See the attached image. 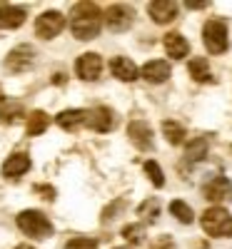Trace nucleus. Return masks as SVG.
Instances as JSON below:
<instances>
[{
    "mask_svg": "<svg viewBox=\"0 0 232 249\" xmlns=\"http://www.w3.org/2000/svg\"><path fill=\"white\" fill-rule=\"evenodd\" d=\"M102 28V13L97 3H75L70 8V30L77 40L88 43V40L97 37Z\"/></svg>",
    "mask_w": 232,
    "mask_h": 249,
    "instance_id": "nucleus-1",
    "label": "nucleus"
},
{
    "mask_svg": "<svg viewBox=\"0 0 232 249\" xmlns=\"http://www.w3.org/2000/svg\"><path fill=\"white\" fill-rule=\"evenodd\" d=\"M15 224H18V230L23 234H28L30 239H38V242L53 237V232H55L53 222L43 212H38V210H23L15 217Z\"/></svg>",
    "mask_w": 232,
    "mask_h": 249,
    "instance_id": "nucleus-2",
    "label": "nucleus"
},
{
    "mask_svg": "<svg viewBox=\"0 0 232 249\" xmlns=\"http://www.w3.org/2000/svg\"><path fill=\"white\" fill-rule=\"evenodd\" d=\"M202 230L210 237H232V214L225 207H210L202 212Z\"/></svg>",
    "mask_w": 232,
    "mask_h": 249,
    "instance_id": "nucleus-3",
    "label": "nucleus"
},
{
    "mask_svg": "<svg viewBox=\"0 0 232 249\" xmlns=\"http://www.w3.org/2000/svg\"><path fill=\"white\" fill-rule=\"evenodd\" d=\"M65 25H68V20L60 10H45L35 18V35L40 40H53L65 30Z\"/></svg>",
    "mask_w": 232,
    "mask_h": 249,
    "instance_id": "nucleus-4",
    "label": "nucleus"
},
{
    "mask_svg": "<svg viewBox=\"0 0 232 249\" xmlns=\"http://www.w3.org/2000/svg\"><path fill=\"white\" fill-rule=\"evenodd\" d=\"M202 40H205V48L213 53V55H222L227 53V25L222 20H207L205 28H202Z\"/></svg>",
    "mask_w": 232,
    "mask_h": 249,
    "instance_id": "nucleus-5",
    "label": "nucleus"
},
{
    "mask_svg": "<svg viewBox=\"0 0 232 249\" xmlns=\"http://www.w3.org/2000/svg\"><path fill=\"white\" fill-rule=\"evenodd\" d=\"M102 18H105L108 30L125 33V30L133 25V20H135V8L133 5H125V3H113L108 10L102 13Z\"/></svg>",
    "mask_w": 232,
    "mask_h": 249,
    "instance_id": "nucleus-6",
    "label": "nucleus"
},
{
    "mask_svg": "<svg viewBox=\"0 0 232 249\" xmlns=\"http://www.w3.org/2000/svg\"><path fill=\"white\" fill-rule=\"evenodd\" d=\"M33 62H35V50H33V45L20 43V45H15V48L5 55L3 65H5L8 72H25V70L33 68Z\"/></svg>",
    "mask_w": 232,
    "mask_h": 249,
    "instance_id": "nucleus-7",
    "label": "nucleus"
},
{
    "mask_svg": "<svg viewBox=\"0 0 232 249\" xmlns=\"http://www.w3.org/2000/svg\"><path fill=\"white\" fill-rule=\"evenodd\" d=\"M75 75L82 82H95L102 75V57L97 53H82L75 60Z\"/></svg>",
    "mask_w": 232,
    "mask_h": 249,
    "instance_id": "nucleus-8",
    "label": "nucleus"
},
{
    "mask_svg": "<svg viewBox=\"0 0 232 249\" xmlns=\"http://www.w3.org/2000/svg\"><path fill=\"white\" fill-rule=\"evenodd\" d=\"M202 195H205L207 202H213L217 207V204L232 199V182L227 177H222V175L220 177H213V179H207L202 184Z\"/></svg>",
    "mask_w": 232,
    "mask_h": 249,
    "instance_id": "nucleus-9",
    "label": "nucleus"
},
{
    "mask_svg": "<svg viewBox=\"0 0 232 249\" xmlns=\"http://www.w3.org/2000/svg\"><path fill=\"white\" fill-rule=\"evenodd\" d=\"M128 137L133 140L135 147L142 150V152H147V150H153V147H155L153 127H150L147 122H142V120H133V122L128 124Z\"/></svg>",
    "mask_w": 232,
    "mask_h": 249,
    "instance_id": "nucleus-10",
    "label": "nucleus"
},
{
    "mask_svg": "<svg viewBox=\"0 0 232 249\" xmlns=\"http://www.w3.org/2000/svg\"><path fill=\"white\" fill-rule=\"evenodd\" d=\"M88 127L95 132H113L115 130V112L105 105H95L93 110H88Z\"/></svg>",
    "mask_w": 232,
    "mask_h": 249,
    "instance_id": "nucleus-11",
    "label": "nucleus"
},
{
    "mask_svg": "<svg viewBox=\"0 0 232 249\" xmlns=\"http://www.w3.org/2000/svg\"><path fill=\"white\" fill-rule=\"evenodd\" d=\"M30 155L28 152H13L10 157H5L3 162V177L8 179H20L28 170H30Z\"/></svg>",
    "mask_w": 232,
    "mask_h": 249,
    "instance_id": "nucleus-12",
    "label": "nucleus"
},
{
    "mask_svg": "<svg viewBox=\"0 0 232 249\" xmlns=\"http://www.w3.org/2000/svg\"><path fill=\"white\" fill-rule=\"evenodd\" d=\"M147 13H150V18L157 25H167L177 18V5L170 3V0H153V3L147 5Z\"/></svg>",
    "mask_w": 232,
    "mask_h": 249,
    "instance_id": "nucleus-13",
    "label": "nucleus"
},
{
    "mask_svg": "<svg viewBox=\"0 0 232 249\" xmlns=\"http://www.w3.org/2000/svg\"><path fill=\"white\" fill-rule=\"evenodd\" d=\"M110 72L117 77V80H122V82H135L137 80V65L130 60V57H125V55H117V57H113L110 60Z\"/></svg>",
    "mask_w": 232,
    "mask_h": 249,
    "instance_id": "nucleus-14",
    "label": "nucleus"
},
{
    "mask_svg": "<svg viewBox=\"0 0 232 249\" xmlns=\"http://www.w3.org/2000/svg\"><path fill=\"white\" fill-rule=\"evenodd\" d=\"M173 68L167 65L165 60H150V62H145L140 75L147 80V82H153V85H160V82H165L167 77H170Z\"/></svg>",
    "mask_w": 232,
    "mask_h": 249,
    "instance_id": "nucleus-15",
    "label": "nucleus"
},
{
    "mask_svg": "<svg viewBox=\"0 0 232 249\" xmlns=\"http://www.w3.org/2000/svg\"><path fill=\"white\" fill-rule=\"evenodd\" d=\"M25 8H13V5H0V28L5 30H18L25 23Z\"/></svg>",
    "mask_w": 232,
    "mask_h": 249,
    "instance_id": "nucleus-16",
    "label": "nucleus"
},
{
    "mask_svg": "<svg viewBox=\"0 0 232 249\" xmlns=\"http://www.w3.org/2000/svg\"><path fill=\"white\" fill-rule=\"evenodd\" d=\"M162 43H165V50H167V55H170L173 60H182V57H187V53H190V43H187L180 33H167V35L162 37Z\"/></svg>",
    "mask_w": 232,
    "mask_h": 249,
    "instance_id": "nucleus-17",
    "label": "nucleus"
},
{
    "mask_svg": "<svg viewBox=\"0 0 232 249\" xmlns=\"http://www.w3.org/2000/svg\"><path fill=\"white\" fill-rule=\"evenodd\" d=\"M85 122H88V110H62L55 117V124H60V127L68 130V132L77 130L80 124H85Z\"/></svg>",
    "mask_w": 232,
    "mask_h": 249,
    "instance_id": "nucleus-18",
    "label": "nucleus"
},
{
    "mask_svg": "<svg viewBox=\"0 0 232 249\" xmlns=\"http://www.w3.org/2000/svg\"><path fill=\"white\" fill-rule=\"evenodd\" d=\"M190 77H193L195 82H200V85H210V82H215L213 72H210V65H207V60L205 57H193L190 60Z\"/></svg>",
    "mask_w": 232,
    "mask_h": 249,
    "instance_id": "nucleus-19",
    "label": "nucleus"
},
{
    "mask_svg": "<svg viewBox=\"0 0 232 249\" xmlns=\"http://www.w3.org/2000/svg\"><path fill=\"white\" fill-rule=\"evenodd\" d=\"M23 115H25V107L20 105L18 100H5V97L0 100V122L3 124H13Z\"/></svg>",
    "mask_w": 232,
    "mask_h": 249,
    "instance_id": "nucleus-20",
    "label": "nucleus"
},
{
    "mask_svg": "<svg viewBox=\"0 0 232 249\" xmlns=\"http://www.w3.org/2000/svg\"><path fill=\"white\" fill-rule=\"evenodd\" d=\"M50 127V115L43 112V110H33L28 115V124H25V130L30 137H38V135H43L45 130Z\"/></svg>",
    "mask_w": 232,
    "mask_h": 249,
    "instance_id": "nucleus-21",
    "label": "nucleus"
},
{
    "mask_svg": "<svg viewBox=\"0 0 232 249\" xmlns=\"http://www.w3.org/2000/svg\"><path fill=\"white\" fill-rule=\"evenodd\" d=\"M207 152H210V144H207V140L205 137H197V140H193L187 144V150H185V162H202L205 157H207Z\"/></svg>",
    "mask_w": 232,
    "mask_h": 249,
    "instance_id": "nucleus-22",
    "label": "nucleus"
},
{
    "mask_svg": "<svg viewBox=\"0 0 232 249\" xmlns=\"http://www.w3.org/2000/svg\"><path fill=\"white\" fill-rule=\"evenodd\" d=\"M162 135H165V140L170 142V144H182L185 137H187L185 127H182L180 122H175V120H165L162 122Z\"/></svg>",
    "mask_w": 232,
    "mask_h": 249,
    "instance_id": "nucleus-23",
    "label": "nucleus"
},
{
    "mask_svg": "<svg viewBox=\"0 0 232 249\" xmlns=\"http://www.w3.org/2000/svg\"><path fill=\"white\" fill-rule=\"evenodd\" d=\"M170 214H173L175 219H180L182 224H193V219H195L193 207H190L187 202H182V199H173V202H170Z\"/></svg>",
    "mask_w": 232,
    "mask_h": 249,
    "instance_id": "nucleus-24",
    "label": "nucleus"
},
{
    "mask_svg": "<svg viewBox=\"0 0 232 249\" xmlns=\"http://www.w3.org/2000/svg\"><path fill=\"white\" fill-rule=\"evenodd\" d=\"M125 207H128L125 197H117V199H113V202H110V204L102 210V214H100V222H102V224H110L113 219H117V217L125 212Z\"/></svg>",
    "mask_w": 232,
    "mask_h": 249,
    "instance_id": "nucleus-25",
    "label": "nucleus"
},
{
    "mask_svg": "<svg viewBox=\"0 0 232 249\" xmlns=\"http://www.w3.org/2000/svg\"><path fill=\"white\" fill-rule=\"evenodd\" d=\"M137 217L142 222H155L160 217V202L157 199H145L140 207H137Z\"/></svg>",
    "mask_w": 232,
    "mask_h": 249,
    "instance_id": "nucleus-26",
    "label": "nucleus"
},
{
    "mask_svg": "<svg viewBox=\"0 0 232 249\" xmlns=\"http://www.w3.org/2000/svg\"><path fill=\"white\" fill-rule=\"evenodd\" d=\"M145 237H147L145 224H128V227H122V239L128 244H142Z\"/></svg>",
    "mask_w": 232,
    "mask_h": 249,
    "instance_id": "nucleus-27",
    "label": "nucleus"
},
{
    "mask_svg": "<svg viewBox=\"0 0 232 249\" xmlns=\"http://www.w3.org/2000/svg\"><path fill=\"white\" fill-rule=\"evenodd\" d=\"M142 167H145V175L153 179V184H155V187H165V175H162V167H160V164H157L155 160H147V162L142 164Z\"/></svg>",
    "mask_w": 232,
    "mask_h": 249,
    "instance_id": "nucleus-28",
    "label": "nucleus"
},
{
    "mask_svg": "<svg viewBox=\"0 0 232 249\" xmlns=\"http://www.w3.org/2000/svg\"><path fill=\"white\" fill-rule=\"evenodd\" d=\"M65 249H97V242L88 239V237H75L65 244Z\"/></svg>",
    "mask_w": 232,
    "mask_h": 249,
    "instance_id": "nucleus-29",
    "label": "nucleus"
},
{
    "mask_svg": "<svg viewBox=\"0 0 232 249\" xmlns=\"http://www.w3.org/2000/svg\"><path fill=\"white\" fill-rule=\"evenodd\" d=\"M150 249H175V239H173L170 234H160V237L150 244Z\"/></svg>",
    "mask_w": 232,
    "mask_h": 249,
    "instance_id": "nucleus-30",
    "label": "nucleus"
},
{
    "mask_svg": "<svg viewBox=\"0 0 232 249\" xmlns=\"http://www.w3.org/2000/svg\"><path fill=\"white\" fill-rule=\"evenodd\" d=\"M35 192L40 195V197H45V199H55V190H53V187L50 184H35Z\"/></svg>",
    "mask_w": 232,
    "mask_h": 249,
    "instance_id": "nucleus-31",
    "label": "nucleus"
},
{
    "mask_svg": "<svg viewBox=\"0 0 232 249\" xmlns=\"http://www.w3.org/2000/svg\"><path fill=\"white\" fill-rule=\"evenodd\" d=\"M190 10H202V8H207V5H213V3H210V0H187V3H185Z\"/></svg>",
    "mask_w": 232,
    "mask_h": 249,
    "instance_id": "nucleus-32",
    "label": "nucleus"
},
{
    "mask_svg": "<svg viewBox=\"0 0 232 249\" xmlns=\"http://www.w3.org/2000/svg\"><path fill=\"white\" fill-rule=\"evenodd\" d=\"M15 249H35V247H33V244H18Z\"/></svg>",
    "mask_w": 232,
    "mask_h": 249,
    "instance_id": "nucleus-33",
    "label": "nucleus"
},
{
    "mask_svg": "<svg viewBox=\"0 0 232 249\" xmlns=\"http://www.w3.org/2000/svg\"><path fill=\"white\" fill-rule=\"evenodd\" d=\"M115 249H130V247H115Z\"/></svg>",
    "mask_w": 232,
    "mask_h": 249,
    "instance_id": "nucleus-34",
    "label": "nucleus"
},
{
    "mask_svg": "<svg viewBox=\"0 0 232 249\" xmlns=\"http://www.w3.org/2000/svg\"><path fill=\"white\" fill-rule=\"evenodd\" d=\"M0 100H3V95H0Z\"/></svg>",
    "mask_w": 232,
    "mask_h": 249,
    "instance_id": "nucleus-35",
    "label": "nucleus"
}]
</instances>
